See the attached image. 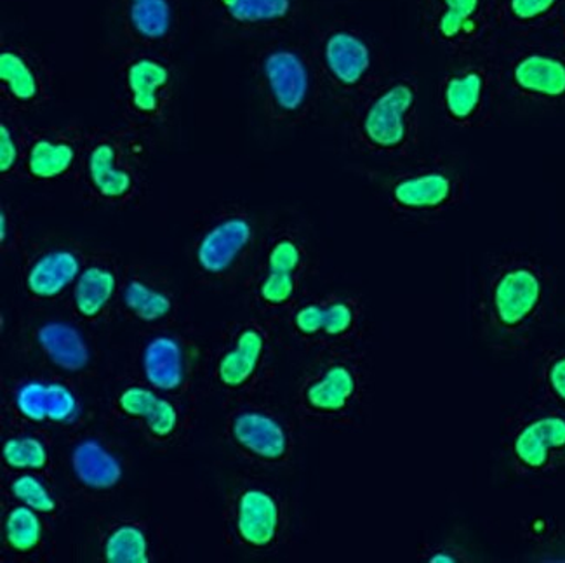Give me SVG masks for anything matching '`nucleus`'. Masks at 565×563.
I'll return each instance as SVG.
<instances>
[{
    "label": "nucleus",
    "mask_w": 565,
    "mask_h": 563,
    "mask_svg": "<svg viewBox=\"0 0 565 563\" xmlns=\"http://www.w3.org/2000/svg\"><path fill=\"white\" fill-rule=\"evenodd\" d=\"M105 559L110 563H147V535L135 525H122L105 543Z\"/></svg>",
    "instance_id": "32"
},
{
    "label": "nucleus",
    "mask_w": 565,
    "mask_h": 563,
    "mask_svg": "<svg viewBox=\"0 0 565 563\" xmlns=\"http://www.w3.org/2000/svg\"><path fill=\"white\" fill-rule=\"evenodd\" d=\"M416 25L426 45L451 57L500 38L492 0H416Z\"/></svg>",
    "instance_id": "10"
},
{
    "label": "nucleus",
    "mask_w": 565,
    "mask_h": 563,
    "mask_svg": "<svg viewBox=\"0 0 565 563\" xmlns=\"http://www.w3.org/2000/svg\"><path fill=\"white\" fill-rule=\"evenodd\" d=\"M418 560L425 563H468L471 562L470 551L455 541L428 544L419 551Z\"/></svg>",
    "instance_id": "39"
},
{
    "label": "nucleus",
    "mask_w": 565,
    "mask_h": 563,
    "mask_svg": "<svg viewBox=\"0 0 565 563\" xmlns=\"http://www.w3.org/2000/svg\"><path fill=\"white\" fill-rule=\"evenodd\" d=\"M500 35L498 60L507 105L545 115H565V44L553 33Z\"/></svg>",
    "instance_id": "4"
},
{
    "label": "nucleus",
    "mask_w": 565,
    "mask_h": 563,
    "mask_svg": "<svg viewBox=\"0 0 565 563\" xmlns=\"http://www.w3.org/2000/svg\"><path fill=\"white\" fill-rule=\"evenodd\" d=\"M177 74L159 54L136 51L119 66V99L129 126L150 132L166 126L174 102Z\"/></svg>",
    "instance_id": "12"
},
{
    "label": "nucleus",
    "mask_w": 565,
    "mask_h": 563,
    "mask_svg": "<svg viewBox=\"0 0 565 563\" xmlns=\"http://www.w3.org/2000/svg\"><path fill=\"white\" fill-rule=\"evenodd\" d=\"M367 392V359L362 353L347 348L324 351L296 384V411L310 425H347L361 413Z\"/></svg>",
    "instance_id": "8"
},
{
    "label": "nucleus",
    "mask_w": 565,
    "mask_h": 563,
    "mask_svg": "<svg viewBox=\"0 0 565 563\" xmlns=\"http://www.w3.org/2000/svg\"><path fill=\"white\" fill-rule=\"evenodd\" d=\"M117 280L110 269L90 266L75 284V308L86 319H96L114 296Z\"/></svg>",
    "instance_id": "30"
},
{
    "label": "nucleus",
    "mask_w": 565,
    "mask_h": 563,
    "mask_svg": "<svg viewBox=\"0 0 565 563\" xmlns=\"http://www.w3.org/2000/svg\"><path fill=\"white\" fill-rule=\"evenodd\" d=\"M26 132L29 127L14 119V111H9L0 120V172L11 176L25 157Z\"/></svg>",
    "instance_id": "33"
},
{
    "label": "nucleus",
    "mask_w": 565,
    "mask_h": 563,
    "mask_svg": "<svg viewBox=\"0 0 565 563\" xmlns=\"http://www.w3.org/2000/svg\"><path fill=\"white\" fill-rule=\"evenodd\" d=\"M498 457L507 474L529 487L565 478V413L531 401L504 407Z\"/></svg>",
    "instance_id": "3"
},
{
    "label": "nucleus",
    "mask_w": 565,
    "mask_h": 563,
    "mask_svg": "<svg viewBox=\"0 0 565 563\" xmlns=\"http://www.w3.org/2000/svg\"><path fill=\"white\" fill-rule=\"evenodd\" d=\"M274 359V343L270 332L258 323L242 327L235 334L234 343L217 362L216 378L223 389H255L267 380Z\"/></svg>",
    "instance_id": "18"
},
{
    "label": "nucleus",
    "mask_w": 565,
    "mask_h": 563,
    "mask_svg": "<svg viewBox=\"0 0 565 563\" xmlns=\"http://www.w3.org/2000/svg\"><path fill=\"white\" fill-rule=\"evenodd\" d=\"M527 399L565 413V341L537 348L529 371Z\"/></svg>",
    "instance_id": "24"
},
{
    "label": "nucleus",
    "mask_w": 565,
    "mask_h": 563,
    "mask_svg": "<svg viewBox=\"0 0 565 563\" xmlns=\"http://www.w3.org/2000/svg\"><path fill=\"white\" fill-rule=\"evenodd\" d=\"M255 241V226L244 214L223 217L202 237L198 262L207 274H225Z\"/></svg>",
    "instance_id": "21"
},
{
    "label": "nucleus",
    "mask_w": 565,
    "mask_h": 563,
    "mask_svg": "<svg viewBox=\"0 0 565 563\" xmlns=\"http://www.w3.org/2000/svg\"><path fill=\"white\" fill-rule=\"evenodd\" d=\"M148 132L132 126L87 132L83 162L90 190L107 202L128 201L138 187V166Z\"/></svg>",
    "instance_id": "11"
},
{
    "label": "nucleus",
    "mask_w": 565,
    "mask_h": 563,
    "mask_svg": "<svg viewBox=\"0 0 565 563\" xmlns=\"http://www.w3.org/2000/svg\"><path fill=\"white\" fill-rule=\"evenodd\" d=\"M565 0H492L500 35H534L557 23Z\"/></svg>",
    "instance_id": "23"
},
{
    "label": "nucleus",
    "mask_w": 565,
    "mask_h": 563,
    "mask_svg": "<svg viewBox=\"0 0 565 563\" xmlns=\"http://www.w3.org/2000/svg\"><path fill=\"white\" fill-rule=\"evenodd\" d=\"M124 29L145 50L171 41L178 26L177 0H122Z\"/></svg>",
    "instance_id": "22"
},
{
    "label": "nucleus",
    "mask_w": 565,
    "mask_h": 563,
    "mask_svg": "<svg viewBox=\"0 0 565 563\" xmlns=\"http://www.w3.org/2000/svg\"><path fill=\"white\" fill-rule=\"evenodd\" d=\"M124 302L136 319L157 322L171 314L172 301L159 290H153L140 280H132L124 290Z\"/></svg>",
    "instance_id": "31"
},
{
    "label": "nucleus",
    "mask_w": 565,
    "mask_h": 563,
    "mask_svg": "<svg viewBox=\"0 0 565 563\" xmlns=\"http://www.w3.org/2000/svg\"><path fill=\"white\" fill-rule=\"evenodd\" d=\"M78 272H81V262L72 251H51L33 263L26 275V287L38 298H54L71 286L77 278Z\"/></svg>",
    "instance_id": "25"
},
{
    "label": "nucleus",
    "mask_w": 565,
    "mask_h": 563,
    "mask_svg": "<svg viewBox=\"0 0 565 563\" xmlns=\"http://www.w3.org/2000/svg\"><path fill=\"white\" fill-rule=\"evenodd\" d=\"M350 138L376 159L404 162L422 147V86L413 74L388 77L353 105Z\"/></svg>",
    "instance_id": "2"
},
{
    "label": "nucleus",
    "mask_w": 565,
    "mask_h": 563,
    "mask_svg": "<svg viewBox=\"0 0 565 563\" xmlns=\"http://www.w3.org/2000/svg\"><path fill=\"white\" fill-rule=\"evenodd\" d=\"M119 408L126 416L143 419L147 428L157 438H168L177 432V408L150 390L138 386L126 390L119 396Z\"/></svg>",
    "instance_id": "28"
},
{
    "label": "nucleus",
    "mask_w": 565,
    "mask_h": 563,
    "mask_svg": "<svg viewBox=\"0 0 565 563\" xmlns=\"http://www.w3.org/2000/svg\"><path fill=\"white\" fill-rule=\"evenodd\" d=\"M230 433L246 456L265 466L286 465L295 450V433L279 414L246 408L232 421Z\"/></svg>",
    "instance_id": "17"
},
{
    "label": "nucleus",
    "mask_w": 565,
    "mask_h": 563,
    "mask_svg": "<svg viewBox=\"0 0 565 563\" xmlns=\"http://www.w3.org/2000/svg\"><path fill=\"white\" fill-rule=\"evenodd\" d=\"M498 39L482 50L452 56L438 78L437 110L440 119L456 131L486 129L494 126L503 114L507 99Z\"/></svg>",
    "instance_id": "6"
},
{
    "label": "nucleus",
    "mask_w": 565,
    "mask_h": 563,
    "mask_svg": "<svg viewBox=\"0 0 565 563\" xmlns=\"http://www.w3.org/2000/svg\"><path fill=\"white\" fill-rule=\"evenodd\" d=\"M148 383L162 392L180 389L184 380L183 351L172 338H156L148 343L143 355Z\"/></svg>",
    "instance_id": "29"
},
{
    "label": "nucleus",
    "mask_w": 565,
    "mask_h": 563,
    "mask_svg": "<svg viewBox=\"0 0 565 563\" xmlns=\"http://www.w3.org/2000/svg\"><path fill=\"white\" fill-rule=\"evenodd\" d=\"M404 168L386 178L390 209L413 221L440 220L467 204L471 195V171L467 163L449 156L404 160Z\"/></svg>",
    "instance_id": "7"
},
{
    "label": "nucleus",
    "mask_w": 565,
    "mask_h": 563,
    "mask_svg": "<svg viewBox=\"0 0 565 563\" xmlns=\"http://www.w3.org/2000/svg\"><path fill=\"white\" fill-rule=\"evenodd\" d=\"M78 482L95 490L114 489L122 478V466L102 444L86 440L75 447L72 456Z\"/></svg>",
    "instance_id": "27"
},
{
    "label": "nucleus",
    "mask_w": 565,
    "mask_h": 563,
    "mask_svg": "<svg viewBox=\"0 0 565 563\" xmlns=\"http://www.w3.org/2000/svg\"><path fill=\"white\" fill-rule=\"evenodd\" d=\"M2 457L6 465L14 469H42L50 459L44 444L33 437H18L6 442Z\"/></svg>",
    "instance_id": "35"
},
{
    "label": "nucleus",
    "mask_w": 565,
    "mask_h": 563,
    "mask_svg": "<svg viewBox=\"0 0 565 563\" xmlns=\"http://www.w3.org/2000/svg\"><path fill=\"white\" fill-rule=\"evenodd\" d=\"M316 41L313 54L324 91L337 102L353 107L388 78L374 42L347 21H331L322 26Z\"/></svg>",
    "instance_id": "9"
},
{
    "label": "nucleus",
    "mask_w": 565,
    "mask_h": 563,
    "mask_svg": "<svg viewBox=\"0 0 565 563\" xmlns=\"http://www.w3.org/2000/svg\"><path fill=\"white\" fill-rule=\"evenodd\" d=\"M39 344L51 362L65 371H83L89 363V348L83 334L65 322H50L39 329Z\"/></svg>",
    "instance_id": "26"
},
{
    "label": "nucleus",
    "mask_w": 565,
    "mask_h": 563,
    "mask_svg": "<svg viewBox=\"0 0 565 563\" xmlns=\"http://www.w3.org/2000/svg\"><path fill=\"white\" fill-rule=\"evenodd\" d=\"M255 78L267 119L286 129L307 123L324 93L313 50L292 42L263 45L255 57Z\"/></svg>",
    "instance_id": "5"
},
{
    "label": "nucleus",
    "mask_w": 565,
    "mask_h": 563,
    "mask_svg": "<svg viewBox=\"0 0 565 563\" xmlns=\"http://www.w3.org/2000/svg\"><path fill=\"white\" fill-rule=\"evenodd\" d=\"M287 311V323L296 343L320 353L347 348L344 344L361 331V305L349 296L296 302Z\"/></svg>",
    "instance_id": "14"
},
{
    "label": "nucleus",
    "mask_w": 565,
    "mask_h": 563,
    "mask_svg": "<svg viewBox=\"0 0 565 563\" xmlns=\"http://www.w3.org/2000/svg\"><path fill=\"white\" fill-rule=\"evenodd\" d=\"M42 538V523L39 520L38 511L32 508L18 507L8 514L6 520V539L9 546L20 553L32 551L38 548Z\"/></svg>",
    "instance_id": "34"
},
{
    "label": "nucleus",
    "mask_w": 565,
    "mask_h": 563,
    "mask_svg": "<svg viewBox=\"0 0 565 563\" xmlns=\"http://www.w3.org/2000/svg\"><path fill=\"white\" fill-rule=\"evenodd\" d=\"M557 269L537 254L489 253L467 284L471 338L495 359L527 355L557 317Z\"/></svg>",
    "instance_id": "1"
},
{
    "label": "nucleus",
    "mask_w": 565,
    "mask_h": 563,
    "mask_svg": "<svg viewBox=\"0 0 565 563\" xmlns=\"http://www.w3.org/2000/svg\"><path fill=\"white\" fill-rule=\"evenodd\" d=\"M87 132L74 124L26 132L23 166L35 181L62 180L81 162Z\"/></svg>",
    "instance_id": "16"
},
{
    "label": "nucleus",
    "mask_w": 565,
    "mask_h": 563,
    "mask_svg": "<svg viewBox=\"0 0 565 563\" xmlns=\"http://www.w3.org/2000/svg\"><path fill=\"white\" fill-rule=\"evenodd\" d=\"M17 407L26 419H47V384H23L17 393Z\"/></svg>",
    "instance_id": "37"
},
{
    "label": "nucleus",
    "mask_w": 565,
    "mask_h": 563,
    "mask_svg": "<svg viewBox=\"0 0 565 563\" xmlns=\"http://www.w3.org/2000/svg\"><path fill=\"white\" fill-rule=\"evenodd\" d=\"M223 25L244 35H279L292 29L301 0H210Z\"/></svg>",
    "instance_id": "20"
},
{
    "label": "nucleus",
    "mask_w": 565,
    "mask_h": 563,
    "mask_svg": "<svg viewBox=\"0 0 565 563\" xmlns=\"http://www.w3.org/2000/svg\"><path fill=\"white\" fill-rule=\"evenodd\" d=\"M234 527L241 543L249 550H274L287 527L282 501L268 489L247 487L235 502Z\"/></svg>",
    "instance_id": "19"
},
{
    "label": "nucleus",
    "mask_w": 565,
    "mask_h": 563,
    "mask_svg": "<svg viewBox=\"0 0 565 563\" xmlns=\"http://www.w3.org/2000/svg\"><path fill=\"white\" fill-rule=\"evenodd\" d=\"M310 266L308 244L295 229H282L271 235L256 278V301L265 310L287 311L298 301Z\"/></svg>",
    "instance_id": "13"
},
{
    "label": "nucleus",
    "mask_w": 565,
    "mask_h": 563,
    "mask_svg": "<svg viewBox=\"0 0 565 563\" xmlns=\"http://www.w3.org/2000/svg\"><path fill=\"white\" fill-rule=\"evenodd\" d=\"M13 495L18 501L23 502L25 507L32 508L38 513H51L56 510V501L51 496L50 490L42 486L41 480L32 475H23L13 482Z\"/></svg>",
    "instance_id": "36"
},
{
    "label": "nucleus",
    "mask_w": 565,
    "mask_h": 563,
    "mask_svg": "<svg viewBox=\"0 0 565 563\" xmlns=\"http://www.w3.org/2000/svg\"><path fill=\"white\" fill-rule=\"evenodd\" d=\"M0 94L9 111H33L53 98V75L39 54L21 45L0 53Z\"/></svg>",
    "instance_id": "15"
},
{
    "label": "nucleus",
    "mask_w": 565,
    "mask_h": 563,
    "mask_svg": "<svg viewBox=\"0 0 565 563\" xmlns=\"http://www.w3.org/2000/svg\"><path fill=\"white\" fill-rule=\"evenodd\" d=\"M77 414V396L63 384H47V419L71 423Z\"/></svg>",
    "instance_id": "38"
},
{
    "label": "nucleus",
    "mask_w": 565,
    "mask_h": 563,
    "mask_svg": "<svg viewBox=\"0 0 565 563\" xmlns=\"http://www.w3.org/2000/svg\"><path fill=\"white\" fill-rule=\"evenodd\" d=\"M552 30L553 33H555V35H557V38L565 44V8L562 9L561 17H558L557 23H555V26H553Z\"/></svg>",
    "instance_id": "40"
}]
</instances>
